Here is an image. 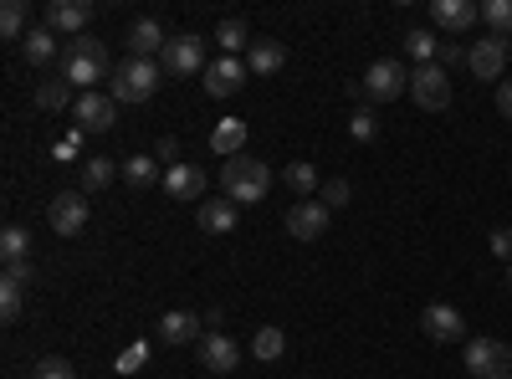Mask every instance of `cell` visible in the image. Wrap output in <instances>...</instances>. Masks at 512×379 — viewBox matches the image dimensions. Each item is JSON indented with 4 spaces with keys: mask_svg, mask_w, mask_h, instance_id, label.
Returning a JSON list of instances; mask_svg holds the SVG:
<instances>
[{
    "mask_svg": "<svg viewBox=\"0 0 512 379\" xmlns=\"http://www.w3.org/2000/svg\"><path fill=\"white\" fill-rule=\"evenodd\" d=\"M507 287H512V262H507Z\"/></svg>",
    "mask_w": 512,
    "mask_h": 379,
    "instance_id": "cell-45",
    "label": "cell"
},
{
    "mask_svg": "<svg viewBox=\"0 0 512 379\" xmlns=\"http://www.w3.org/2000/svg\"><path fill=\"white\" fill-rule=\"evenodd\" d=\"M26 0H6V6H0V36L6 41H26Z\"/></svg>",
    "mask_w": 512,
    "mask_h": 379,
    "instance_id": "cell-29",
    "label": "cell"
},
{
    "mask_svg": "<svg viewBox=\"0 0 512 379\" xmlns=\"http://www.w3.org/2000/svg\"><path fill=\"white\" fill-rule=\"evenodd\" d=\"M236 200H200L195 205V221H200V231H210V236H226V231H236Z\"/></svg>",
    "mask_w": 512,
    "mask_h": 379,
    "instance_id": "cell-19",
    "label": "cell"
},
{
    "mask_svg": "<svg viewBox=\"0 0 512 379\" xmlns=\"http://www.w3.org/2000/svg\"><path fill=\"white\" fill-rule=\"evenodd\" d=\"M246 77H251V67H246L241 57H221V62L205 67V93H210V98H231V93L246 88Z\"/></svg>",
    "mask_w": 512,
    "mask_h": 379,
    "instance_id": "cell-14",
    "label": "cell"
},
{
    "mask_svg": "<svg viewBox=\"0 0 512 379\" xmlns=\"http://www.w3.org/2000/svg\"><path fill=\"white\" fill-rule=\"evenodd\" d=\"M88 216H93V205H88V195H82V190H62L47 205V221H52L57 236H77L82 226H88Z\"/></svg>",
    "mask_w": 512,
    "mask_h": 379,
    "instance_id": "cell-9",
    "label": "cell"
},
{
    "mask_svg": "<svg viewBox=\"0 0 512 379\" xmlns=\"http://www.w3.org/2000/svg\"><path fill=\"white\" fill-rule=\"evenodd\" d=\"M431 21L441 31H472L482 21V0H431Z\"/></svg>",
    "mask_w": 512,
    "mask_h": 379,
    "instance_id": "cell-16",
    "label": "cell"
},
{
    "mask_svg": "<svg viewBox=\"0 0 512 379\" xmlns=\"http://www.w3.org/2000/svg\"><path fill=\"white\" fill-rule=\"evenodd\" d=\"M57 154H62V159H77V154H82V129H72V134L57 144Z\"/></svg>",
    "mask_w": 512,
    "mask_h": 379,
    "instance_id": "cell-41",
    "label": "cell"
},
{
    "mask_svg": "<svg viewBox=\"0 0 512 379\" xmlns=\"http://www.w3.org/2000/svg\"><path fill=\"white\" fill-rule=\"evenodd\" d=\"M487 246H492V257H502V262H512V231H507V226H497V231L487 236Z\"/></svg>",
    "mask_w": 512,
    "mask_h": 379,
    "instance_id": "cell-39",
    "label": "cell"
},
{
    "mask_svg": "<svg viewBox=\"0 0 512 379\" xmlns=\"http://www.w3.org/2000/svg\"><path fill=\"white\" fill-rule=\"evenodd\" d=\"M482 21L492 36H512V0H482Z\"/></svg>",
    "mask_w": 512,
    "mask_h": 379,
    "instance_id": "cell-34",
    "label": "cell"
},
{
    "mask_svg": "<svg viewBox=\"0 0 512 379\" xmlns=\"http://www.w3.org/2000/svg\"><path fill=\"white\" fill-rule=\"evenodd\" d=\"M159 62H144V57H128L113 67V103H149L154 88H159Z\"/></svg>",
    "mask_w": 512,
    "mask_h": 379,
    "instance_id": "cell-3",
    "label": "cell"
},
{
    "mask_svg": "<svg viewBox=\"0 0 512 379\" xmlns=\"http://www.w3.org/2000/svg\"><path fill=\"white\" fill-rule=\"evenodd\" d=\"M88 21H93V0H52L41 26H52L57 36H88Z\"/></svg>",
    "mask_w": 512,
    "mask_h": 379,
    "instance_id": "cell-11",
    "label": "cell"
},
{
    "mask_svg": "<svg viewBox=\"0 0 512 379\" xmlns=\"http://www.w3.org/2000/svg\"><path fill=\"white\" fill-rule=\"evenodd\" d=\"M466 369L477 379H512V349L502 339H466Z\"/></svg>",
    "mask_w": 512,
    "mask_h": 379,
    "instance_id": "cell-5",
    "label": "cell"
},
{
    "mask_svg": "<svg viewBox=\"0 0 512 379\" xmlns=\"http://www.w3.org/2000/svg\"><path fill=\"white\" fill-rule=\"evenodd\" d=\"M108 67H113V57L98 36H72L62 47V77L82 93H98V82H108Z\"/></svg>",
    "mask_w": 512,
    "mask_h": 379,
    "instance_id": "cell-1",
    "label": "cell"
},
{
    "mask_svg": "<svg viewBox=\"0 0 512 379\" xmlns=\"http://www.w3.org/2000/svg\"><path fill=\"white\" fill-rule=\"evenodd\" d=\"M420 328H425V339H431V344H461L466 339V318L451 303H431L420 313Z\"/></svg>",
    "mask_w": 512,
    "mask_h": 379,
    "instance_id": "cell-10",
    "label": "cell"
},
{
    "mask_svg": "<svg viewBox=\"0 0 512 379\" xmlns=\"http://www.w3.org/2000/svg\"><path fill=\"white\" fill-rule=\"evenodd\" d=\"M405 57H415L420 67H431V62L441 57L436 31H431V26H410V31H405Z\"/></svg>",
    "mask_w": 512,
    "mask_h": 379,
    "instance_id": "cell-24",
    "label": "cell"
},
{
    "mask_svg": "<svg viewBox=\"0 0 512 379\" xmlns=\"http://www.w3.org/2000/svg\"><path fill=\"white\" fill-rule=\"evenodd\" d=\"M251 354L262 359V364L282 359V354H287V333H282V328H256V339H251Z\"/></svg>",
    "mask_w": 512,
    "mask_h": 379,
    "instance_id": "cell-28",
    "label": "cell"
},
{
    "mask_svg": "<svg viewBox=\"0 0 512 379\" xmlns=\"http://www.w3.org/2000/svg\"><path fill=\"white\" fill-rule=\"evenodd\" d=\"M507 62H512L507 36H482V41H472V57H466V67H472L482 82H497Z\"/></svg>",
    "mask_w": 512,
    "mask_h": 379,
    "instance_id": "cell-13",
    "label": "cell"
},
{
    "mask_svg": "<svg viewBox=\"0 0 512 379\" xmlns=\"http://www.w3.org/2000/svg\"><path fill=\"white\" fill-rule=\"evenodd\" d=\"M497 113L512 123V82H502V88H497Z\"/></svg>",
    "mask_w": 512,
    "mask_h": 379,
    "instance_id": "cell-43",
    "label": "cell"
},
{
    "mask_svg": "<svg viewBox=\"0 0 512 379\" xmlns=\"http://www.w3.org/2000/svg\"><path fill=\"white\" fill-rule=\"evenodd\" d=\"M6 277H16V282H31V262H6Z\"/></svg>",
    "mask_w": 512,
    "mask_h": 379,
    "instance_id": "cell-44",
    "label": "cell"
},
{
    "mask_svg": "<svg viewBox=\"0 0 512 379\" xmlns=\"http://www.w3.org/2000/svg\"><path fill=\"white\" fill-rule=\"evenodd\" d=\"M164 195L169 200H185V205H200L205 200V175L195 170V164H175V170H164Z\"/></svg>",
    "mask_w": 512,
    "mask_h": 379,
    "instance_id": "cell-18",
    "label": "cell"
},
{
    "mask_svg": "<svg viewBox=\"0 0 512 379\" xmlns=\"http://www.w3.org/2000/svg\"><path fill=\"white\" fill-rule=\"evenodd\" d=\"M72 118L82 123V134H108L118 123V103H113V93H82Z\"/></svg>",
    "mask_w": 512,
    "mask_h": 379,
    "instance_id": "cell-12",
    "label": "cell"
},
{
    "mask_svg": "<svg viewBox=\"0 0 512 379\" xmlns=\"http://www.w3.org/2000/svg\"><path fill=\"white\" fill-rule=\"evenodd\" d=\"M200 364L210 374H231L241 364V344L231 339V333H205V339H200Z\"/></svg>",
    "mask_w": 512,
    "mask_h": 379,
    "instance_id": "cell-17",
    "label": "cell"
},
{
    "mask_svg": "<svg viewBox=\"0 0 512 379\" xmlns=\"http://www.w3.org/2000/svg\"><path fill=\"white\" fill-rule=\"evenodd\" d=\"M113 170H123V164L93 154V159H82V195H93V190H108L113 185Z\"/></svg>",
    "mask_w": 512,
    "mask_h": 379,
    "instance_id": "cell-25",
    "label": "cell"
},
{
    "mask_svg": "<svg viewBox=\"0 0 512 379\" xmlns=\"http://www.w3.org/2000/svg\"><path fill=\"white\" fill-rule=\"evenodd\" d=\"M159 159L175 170V164H180V139H159Z\"/></svg>",
    "mask_w": 512,
    "mask_h": 379,
    "instance_id": "cell-42",
    "label": "cell"
},
{
    "mask_svg": "<svg viewBox=\"0 0 512 379\" xmlns=\"http://www.w3.org/2000/svg\"><path fill=\"white\" fill-rule=\"evenodd\" d=\"M221 185H226V200L256 205V200H267V190H272V170L262 159H251V154H236V159L221 164Z\"/></svg>",
    "mask_w": 512,
    "mask_h": 379,
    "instance_id": "cell-2",
    "label": "cell"
},
{
    "mask_svg": "<svg viewBox=\"0 0 512 379\" xmlns=\"http://www.w3.org/2000/svg\"><path fill=\"white\" fill-rule=\"evenodd\" d=\"M282 62H287V47H282V41H251L246 67H251L256 77H272V72H282Z\"/></svg>",
    "mask_w": 512,
    "mask_h": 379,
    "instance_id": "cell-22",
    "label": "cell"
},
{
    "mask_svg": "<svg viewBox=\"0 0 512 379\" xmlns=\"http://www.w3.org/2000/svg\"><path fill=\"white\" fill-rule=\"evenodd\" d=\"M21 57H26L31 67H47L52 57H62L57 31H52V26H31V31H26V41H21Z\"/></svg>",
    "mask_w": 512,
    "mask_h": 379,
    "instance_id": "cell-20",
    "label": "cell"
},
{
    "mask_svg": "<svg viewBox=\"0 0 512 379\" xmlns=\"http://www.w3.org/2000/svg\"><path fill=\"white\" fill-rule=\"evenodd\" d=\"M410 98H415L425 113H441V108L451 103V77H446V67H441V62L415 67V72H410Z\"/></svg>",
    "mask_w": 512,
    "mask_h": 379,
    "instance_id": "cell-6",
    "label": "cell"
},
{
    "mask_svg": "<svg viewBox=\"0 0 512 379\" xmlns=\"http://www.w3.org/2000/svg\"><path fill=\"white\" fill-rule=\"evenodd\" d=\"M466 57H472V47H461V41H441V57H436V62H441V67H461Z\"/></svg>",
    "mask_w": 512,
    "mask_h": 379,
    "instance_id": "cell-38",
    "label": "cell"
},
{
    "mask_svg": "<svg viewBox=\"0 0 512 379\" xmlns=\"http://www.w3.org/2000/svg\"><path fill=\"white\" fill-rule=\"evenodd\" d=\"M31 379H77V369H72L67 359L47 354V359H36V364H31Z\"/></svg>",
    "mask_w": 512,
    "mask_h": 379,
    "instance_id": "cell-35",
    "label": "cell"
},
{
    "mask_svg": "<svg viewBox=\"0 0 512 379\" xmlns=\"http://www.w3.org/2000/svg\"><path fill=\"white\" fill-rule=\"evenodd\" d=\"M128 57H144V62H154V57H164V47H169V36H164V26L154 21V16H139L134 26H128Z\"/></svg>",
    "mask_w": 512,
    "mask_h": 379,
    "instance_id": "cell-15",
    "label": "cell"
},
{
    "mask_svg": "<svg viewBox=\"0 0 512 379\" xmlns=\"http://www.w3.org/2000/svg\"><path fill=\"white\" fill-rule=\"evenodd\" d=\"M210 149H216L221 159L246 154V123H241V118H221L216 129H210Z\"/></svg>",
    "mask_w": 512,
    "mask_h": 379,
    "instance_id": "cell-21",
    "label": "cell"
},
{
    "mask_svg": "<svg viewBox=\"0 0 512 379\" xmlns=\"http://www.w3.org/2000/svg\"><path fill=\"white\" fill-rule=\"evenodd\" d=\"M0 257L6 262H31V236L21 226H6L0 231Z\"/></svg>",
    "mask_w": 512,
    "mask_h": 379,
    "instance_id": "cell-33",
    "label": "cell"
},
{
    "mask_svg": "<svg viewBox=\"0 0 512 379\" xmlns=\"http://www.w3.org/2000/svg\"><path fill=\"white\" fill-rule=\"evenodd\" d=\"M123 180L134 185V190H149V185L159 180V170H154V159H149V154H134V159H123Z\"/></svg>",
    "mask_w": 512,
    "mask_h": 379,
    "instance_id": "cell-32",
    "label": "cell"
},
{
    "mask_svg": "<svg viewBox=\"0 0 512 379\" xmlns=\"http://www.w3.org/2000/svg\"><path fill=\"white\" fill-rule=\"evenodd\" d=\"M282 180H287V190H292V195H303V200H313V190H318V170H313L308 159L287 164V170H282Z\"/></svg>",
    "mask_w": 512,
    "mask_h": 379,
    "instance_id": "cell-27",
    "label": "cell"
},
{
    "mask_svg": "<svg viewBox=\"0 0 512 379\" xmlns=\"http://www.w3.org/2000/svg\"><path fill=\"white\" fill-rule=\"evenodd\" d=\"M72 103V82L67 77H52V82H41V88H36V108L41 113H62Z\"/></svg>",
    "mask_w": 512,
    "mask_h": 379,
    "instance_id": "cell-26",
    "label": "cell"
},
{
    "mask_svg": "<svg viewBox=\"0 0 512 379\" xmlns=\"http://www.w3.org/2000/svg\"><path fill=\"white\" fill-rule=\"evenodd\" d=\"M349 195H354V185H349V180H328L318 200H323L328 210H338V205H349Z\"/></svg>",
    "mask_w": 512,
    "mask_h": 379,
    "instance_id": "cell-37",
    "label": "cell"
},
{
    "mask_svg": "<svg viewBox=\"0 0 512 379\" xmlns=\"http://www.w3.org/2000/svg\"><path fill=\"white\" fill-rule=\"evenodd\" d=\"M195 328H200V318L175 308V313L159 318V344H195Z\"/></svg>",
    "mask_w": 512,
    "mask_h": 379,
    "instance_id": "cell-23",
    "label": "cell"
},
{
    "mask_svg": "<svg viewBox=\"0 0 512 379\" xmlns=\"http://www.w3.org/2000/svg\"><path fill=\"white\" fill-rule=\"evenodd\" d=\"M216 41H221V52H226V57L251 52V31H246V21H221V26H216Z\"/></svg>",
    "mask_w": 512,
    "mask_h": 379,
    "instance_id": "cell-31",
    "label": "cell"
},
{
    "mask_svg": "<svg viewBox=\"0 0 512 379\" xmlns=\"http://www.w3.org/2000/svg\"><path fill=\"white\" fill-rule=\"evenodd\" d=\"M159 67H164L169 77H195V72H205V41H200V36H169Z\"/></svg>",
    "mask_w": 512,
    "mask_h": 379,
    "instance_id": "cell-8",
    "label": "cell"
},
{
    "mask_svg": "<svg viewBox=\"0 0 512 379\" xmlns=\"http://www.w3.org/2000/svg\"><path fill=\"white\" fill-rule=\"evenodd\" d=\"M21 308H26V282H16V277H0V318L16 323V318H21Z\"/></svg>",
    "mask_w": 512,
    "mask_h": 379,
    "instance_id": "cell-30",
    "label": "cell"
},
{
    "mask_svg": "<svg viewBox=\"0 0 512 379\" xmlns=\"http://www.w3.org/2000/svg\"><path fill=\"white\" fill-rule=\"evenodd\" d=\"M405 88H410V72H405L395 57H379L349 93H354V98H369V103H395Z\"/></svg>",
    "mask_w": 512,
    "mask_h": 379,
    "instance_id": "cell-4",
    "label": "cell"
},
{
    "mask_svg": "<svg viewBox=\"0 0 512 379\" xmlns=\"http://www.w3.org/2000/svg\"><path fill=\"white\" fill-rule=\"evenodd\" d=\"M328 221H333V210H328L318 195L287 205V236H292V241H318V236L328 231Z\"/></svg>",
    "mask_w": 512,
    "mask_h": 379,
    "instance_id": "cell-7",
    "label": "cell"
},
{
    "mask_svg": "<svg viewBox=\"0 0 512 379\" xmlns=\"http://www.w3.org/2000/svg\"><path fill=\"white\" fill-rule=\"evenodd\" d=\"M149 359V344H134V349H123V359H118V374H134L139 364Z\"/></svg>",
    "mask_w": 512,
    "mask_h": 379,
    "instance_id": "cell-40",
    "label": "cell"
},
{
    "mask_svg": "<svg viewBox=\"0 0 512 379\" xmlns=\"http://www.w3.org/2000/svg\"><path fill=\"white\" fill-rule=\"evenodd\" d=\"M349 134H354L359 144H369V139H379V118H374L369 108H359V113L349 118Z\"/></svg>",
    "mask_w": 512,
    "mask_h": 379,
    "instance_id": "cell-36",
    "label": "cell"
}]
</instances>
